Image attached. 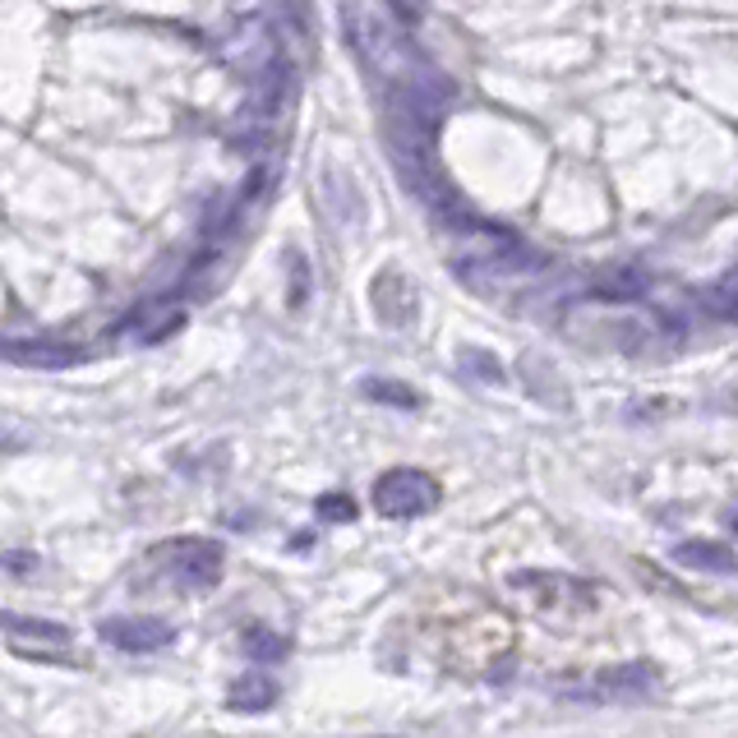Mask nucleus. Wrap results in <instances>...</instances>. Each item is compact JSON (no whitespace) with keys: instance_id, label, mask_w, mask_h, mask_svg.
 Returning <instances> with one entry per match:
<instances>
[{"instance_id":"obj_15","label":"nucleus","mask_w":738,"mask_h":738,"mask_svg":"<svg viewBox=\"0 0 738 738\" xmlns=\"http://www.w3.org/2000/svg\"><path fill=\"white\" fill-rule=\"evenodd\" d=\"M315 508H319L323 521H356V503L347 495H323Z\"/></svg>"},{"instance_id":"obj_19","label":"nucleus","mask_w":738,"mask_h":738,"mask_svg":"<svg viewBox=\"0 0 738 738\" xmlns=\"http://www.w3.org/2000/svg\"><path fill=\"white\" fill-rule=\"evenodd\" d=\"M28 439L23 435H14V429H0V452H14V448H23Z\"/></svg>"},{"instance_id":"obj_11","label":"nucleus","mask_w":738,"mask_h":738,"mask_svg":"<svg viewBox=\"0 0 738 738\" xmlns=\"http://www.w3.org/2000/svg\"><path fill=\"white\" fill-rule=\"evenodd\" d=\"M240 651L250 656V660H259V665L282 660V656H287V637H277V632H268V628H245Z\"/></svg>"},{"instance_id":"obj_14","label":"nucleus","mask_w":738,"mask_h":738,"mask_svg":"<svg viewBox=\"0 0 738 738\" xmlns=\"http://www.w3.org/2000/svg\"><path fill=\"white\" fill-rule=\"evenodd\" d=\"M461 365H471V369H476V379H489V383H499V379H503V365H499L495 356L476 351V347L461 351Z\"/></svg>"},{"instance_id":"obj_3","label":"nucleus","mask_w":738,"mask_h":738,"mask_svg":"<svg viewBox=\"0 0 738 738\" xmlns=\"http://www.w3.org/2000/svg\"><path fill=\"white\" fill-rule=\"evenodd\" d=\"M656 669L651 665H614L605 674H596L591 688H568L572 697H591V701H641L656 692Z\"/></svg>"},{"instance_id":"obj_4","label":"nucleus","mask_w":738,"mask_h":738,"mask_svg":"<svg viewBox=\"0 0 738 738\" xmlns=\"http://www.w3.org/2000/svg\"><path fill=\"white\" fill-rule=\"evenodd\" d=\"M102 641L120 646V651H162V646L176 641V628L162 619H143V614H116V619H102Z\"/></svg>"},{"instance_id":"obj_6","label":"nucleus","mask_w":738,"mask_h":738,"mask_svg":"<svg viewBox=\"0 0 738 738\" xmlns=\"http://www.w3.org/2000/svg\"><path fill=\"white\" fill-rule=\"evenodd\" d=\"M14 365L23 369H70L83 360L79 347H60V342H10V347H0Z\"/></svg>"},{"instance_id":"obj_12","label":"nucleus","mask_w":738,"mask_h":738,"mask_svg":"<svg viewBox=\"0 0 738 738\" xmlns=\"http://www.w3.org/2000/svg\"><path fill=\"white\" fill-rule=\"evenodd\" d=\"M0 628L23 632V637H42V641H66V637H70L66 624H51V619H23V614H0Z\"/></svg>"},{"instance_id":"obj_16","label":"nucleus","mask_w":738,"mask_h":738,"mask_svg":"<svg viewBox=\"0 0 738 738\" xmlns=\"http://www.w3.org/2000/svg\"><path fill=\"white\" fill-rule=\"evenodd\" d=\"M305 296H310V268H305V259H291V305L300 310Z\"/></svg>"},{"instance_id":"obj_9","label":"nucleus","mask_w":738,"mask_h":738,"mask_svg":"<svg viewBox=\"0 0 738 738\" xmlns=\"http://www.w3.org/2000/svg\"><path fill=\"white\" fill-rule=\"evenodd\" d=\"M277 701V684L268 679V674H259V669H250V674H240V679L231 684V692H227V706L231 711H268V706Z\"/></svg>"},{"instance_id":"obj_2","label":"nucleus","mask_w":738,"mask_h":738,"mask_svg":"<svg viewBox=\"0 0 738 738\" xmlns=\"http://www.w3.org/2000/svg\"><path fill=\"white\" fill-rule=\"evenodd\" d=\"M443 499V489L435 476H425L416 467H392L379 476L375 485V512L388 517V521H411V517H425L435 512Z\"/></svg>"},{"instance_id":"obj_10","label":"nucleus","mask_w":738,"mask_h":738,"mask_svg":"<svg viewBox=\"0 0 738 738\" xmlns=\"http://www.w3.org/2000/svg\"><path fill=\"white\" fill-rule=\"evenodd\" d=\"M706 315L711 319H720V323H738V268L729 272V277H720V282L706 291Z\"/></svg>"},{"instance_id":"obj_13","label":"nucleus","mask_w":738,"mask_h":738,"mask_svg":"<svg viewBox=\"0 0 738 738\" xmlns=\"http://www.w3.org/2000/svg\"><path fill=\"white\" fill-rule=\"evenodd\" d=\"M360 392H365V397H375V402H392V407H402V411L420 407V397H416V388H402V383H388V379H365V383H360Z\"/></svg>"},{"instance_id":"obj_7","label":"nucleus","mask_w":738,"mask_h":738,"mask_svg":"<svg viewBox=\"0 0 738 738\" xmlns=\"http://www.w3.org/2000/svg\"><path fill=\"white\" fill-rule=\"evenodd\" d=\"M674 564L684 568H701V572H738V559L729 545H716V540H684L674 549Z\"/></svg>"},{"instance_id":"obj_5","label":"nucleus","mask_w":738,"mask_h":738,"mask_svg":"<svg viewBox=\"0 0 738 738\" xmlns=\"http://www.w3.org/2000/svg\"><path fill=\"white\" fill-rule=\"evenodd\" d=\"M176 559V581H184V587H212V581L222 577V545L212 540H171L167 545Z\"/></svg>"},{"instance_id":"obj_18","label":"nucleus","mask_w":738,"mask_h":738,"mask_svg":"<svg viewBox=\"0 0 738 738\" xmlns=\"http://www.w3.org/2000/svg\"><path fill=\"white\" fill-rule=\"evenodd\" d=\"M0 564H6V568H14V572H33V568H38V559H33V554H0Z\"/></svg>"},{"instance_id":"obj_8","label":"nucleus","mask_w":738,"mask_h":738,"mask_svg":"<svg viewBox=\"0 0 738 738\" xmlns=\"http://www.w3.org/2000/svg\"><path fill=\"white\" fill-rule=\"evenodd\" d=\"M375 315L388 319V323H411L416 315V300L407 291V282L397 272H383L379 282H375Z\"/></svg>"},{"instance_id":"obj_20","label":"nucleus","mask_w":738,"mask_h":738,"mask_svg":"<svg viewBox=\"0 0 738 738\" xmlns=\"http://www.w3.org/2000/svg\"><path fill=\"white\" fill-rule=\"evenodd\" d=\"M734 527H738V512H734Z\"/></svg>"},{"instance_id":"obj_1","label":"nucleus","mask_w":738,"mask_h":738,"mask_svg":"<svg viewBox=\"0 0 738 738\" xmlns=\"http://www.w3.org/2000/svg\"><path fill=\"white\" fill-rule=\"evenodd\" d=\"M342 33L356 51L360 66L375 74L383 88L388 83H407L420 79L429 66L407 47V38L397 33L392 14L379 6V0H342Z\"/></svg>"},{"instance_id":"obj_17","label":"nucleus","mask_w":738,"mask_h":738,"mask_svg":"<svg viewBox=\"0 0 738 738\" xmlns=\"http://www.w3.org/2000/svg\"><path fill=\"white\" fill-rule=\"evenodd\" d=\"M383 6H388L397 19H402V23H416V19H420V6H425V0H383Z\"/></svg>"}]
</instances>
